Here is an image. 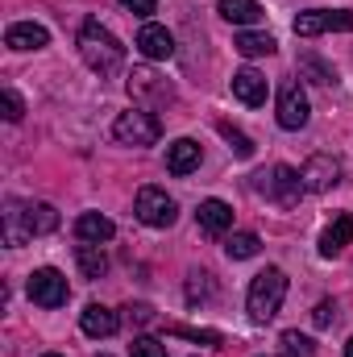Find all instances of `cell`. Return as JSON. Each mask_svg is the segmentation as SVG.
<instances>
[{
	"label": "cell",
	"instance_id": "1",
	"mask_svg": "<svg viewBox=\"0 0 353 357\" xmlns=\"http://www.w3.org/2000/svg\"><path fill=\"white\" fill-rule=\"evenodd\" d=\"M59 229V212L50 204H33V199H8L4 204V245H25L33 237H46Z\"/></svg>",
	"mask_w": 353,
	"mask_h": 357
},
{
	"label": "cell",
	"instance_id": "2",
	"mask_svg": "<svg viewBox=\"0 0 353 357\" xmlns=\"http://www.w3.org/2000/svg\"><path fill=\"white\" fill-rule=\"evenodd\" d=\"M80 54H84V63H88L100 79L117 75L121 63H125V46L100 21H84V29H80Z\"/></svg>",
	"mask_w": 353,
	"mask_h": 357
},
{
	"label": "cell",
	"instance_id": "3",
	"mask_svg": "<svg viewBox=\"0 0 353 357\" xmlns=\"http://www.w3.org/2000/svg\"><path fill=\"white\" fill-rule=\"evenodd\" d=\"M283 299H287V274H283L278 266H266L262 274H254V282H250L246 312H250L254 324H270V320L278 316Z\"/></svg>",
	"mask_w": 353,
	"mask_h": 357
},
{
	"label": "cell",
	"instance_id": "4",
	"mask_svg": "<svg viewBox=\"0 0 353 357\" xmlns=\"http://www.w3.org/2000/svg\"><path fill=\"white\" fill-rule=\"evenodd\" d=\"M254 191L266 195L270 204H278V208H295L299 195H303V178H299V171H291L287 162H278V167L254 175Z\"/></svg>",
	"mask_w": 353,
	"mask_h": 357
},
{
	"label": "cell",
	"instance_id": "5",
	"mask_svg": "<svg viewBox=\"0 0 353 357\" xmlns=\"http://www.w3.org/2000/svg\"><path fill=\"white\" fill-rule=\"evenodd\" d=\"M129 96H133V104H142L146 112H154V108H171V104H175V88H171V79H163V75L150 71V67H133V71H129Z\"/></svg>",
	"mask_w": 353,
	"mask_h": 357
},
{
	"label": "cell",
	"instance_id": "6",
	"mask_svg": "<svg viewBox=\"0 0 353 357\" xmlns=\"http://www.w3.org/2000/svg\"><path fill=\"white\" fill-rule=\"evenodd\" d=\"M112 137H117L121 146H154V142L163 137V125H158L154 112L129 108V112H121V116L112 121Z\"/></svg>",
	"mask_w": 353,
	"mask_h": 357
},
{
	"label": "cell",
	"instance_id": "7",
	"mask_svg": "<svg viewBox=\"0 0 353 357\" xmlns=\"http://www.w3.org/2000/svg\"><path fill=\"white\" fill-rule=\"evenodd\" d=\"M133 212H137V220L150 225V229H171L175 216H179V204L163 191V187H142L137 199H133Z\"/></svg>",
	"mask_w": 353,
	"mask_h": 357
},
{
	"label": "cell",
	"instance_id": "8",
	"mask_svg": "<svg viewBox=\"0 0 353 357\" xmlns=\"http://www.w3.org/2000/svg\"><path fill=\"white\" fill-rule=\"evenodd\" d=\"M295 33L299 38H316V33H353V8H308L295 17Z\"/></svg>",
	"mask_w": 353,
	"mask_h": 357
},
{
	"label": "cell",
	"instance_id": "9",
	"mask_svg": "<svg viewBox=\"0 0 353 357\" xmlns=\"http://www.w3.org/2000/svg\"><path fill=\"white\" fill-rule=\"evenodd\" d=\"M25 291H29V299H33L38 307H63V303H67V295H71L67 278H63L54 266L33 270V274L25 278Z\"/></svg>",
	"mask_w": 353,
	"mask_h": 357
},
{
	"label": "cell",
	"instance_id": "10",
	"mask_svg": "<svg viewBox=\"0 0 353 357\" xmlns=\"http://www.w3.org/2000/svg\"><path fill=\"white\" fill-rule=\"evenodd\" d=\"M299 178H303V191H333L341 183V162L333 154H312L303 167H299Z\"/></svg>",
	"mask_w": 353,
	"mask_h": 357
},
{
	"label": "cell",
	"instance_id": "11",
	"mask_svg": "<svg viewBox=\"0 0 353 357\" xmlns=\"http://www.w3.org/2000/svg\"><path fill=\"white\" fill-rule=\"evenodd\" d=\"M308 116H312V108H308L303 88H299L295 79H287V84L278 88V125H283V129H303Z\"/></svg>",
	"mask_w": 353,
	"mask_h": 357
},
{
	"label": "cell",
	"instance_id": "12",
	"mask_svg": "<svg viewBox=\"0 0 353 357\" xmlns=\"http://www.w3.org/2000/svg\"><path fill=\"white\" fill-rule=\"evenodd\" d=\"M4 46H13V50H42V46H50V33L38 21H13L4 29Z\"/></svg>",
	"mask_w": 353,
	"mask_h": 357
},
{
	"label": "cell",
	"instance_id": "13",
	"mask_svg": "<svg viewBox=\"0 0 353 357\" xmlns=\"http://www.w3.org/2000/svg\"><path fill=\"white\" fill-rule=\"evenodd\" d=\"M137 50H142L146 59H154V63H158V59H171V54H175V38H171L163 25L146 21V25H142V33H137Z\"/></svg>",
	"mask_w": 353,
	"mask_h": 357
},
{
	"label": "cell",
	"instance_id": "14",
	"mask_svg": "<svg viewBox=\"0 0 353 357\" xmlns=\"http://www.w3.org/2000/svg\"><path fill=\"white\" fill-rule=\"evenodd\" d=\"M195 216H200V229H204L208 237H225V233L233 229V208H229L225 199H204Z\"/></svg>",
	"mask_w": 353,
	"mask_h": 357
},
{
	"label": "cell",
	"instance_id": "15",
	"mask_svg": "<svg viewBox=\"0 0 353 357\" xmlns=\"http://www.w3.org/2000/svg\"><path fill=\"white\" fill-rule=\"evenodd\" d=\"M80 328H84L88 337H112V333L121 328V316H117L112 307H104V303H88L84 316H80Z\"/></svg>",
	"mask_w": 353,
	"mask_h": 357
},
{
	"label": "cell",
	"instance_id": "16",
	"mask_svg": "<svg viewBox=\"0 0 353 357\" xmlns=\"http://www.w3.org/2000/svg\"><path fill=\"white\" fill-rule=\"evenodd\" d=\"M345 245H353V216H337L324 233H320V258H337Z\"/></svg>",
	"mask_w": 353,
	"mask_h": 357
},
{
	"label": "cell",
	"instance_id": "17",
	"mask_svg": "<svg viewBox=\"0 0 353 357\" xmlns=\"http://www.w3.org/2000/svg\"><path fill=\"white\" fill-rule=\"evenodd\" d=\"M200 167V142H191V137H179L167 146V171L171 175H191Z\"/></svg>",
	"mask_w": 353,
	"mask_h": 357
},
{
	"label": "cell",
	"instance_id": "18",
	"mask_svg": "<svg viewBox=\"0 0 353 357\" xmlns=\"http://www.w3.org/2000/svg\"><path fill=\"white\" fill-rule=\"evenodd\" d=\"M112 233H117V225L108 216H100V212H84L75 220V237L84 245H104V241H112Z\"/></svg>",
	"mask_w": 353,
	"mask_h": 357
},
{
	"label": "cell",
	"instance_id": "19",
	"mask_svg": "<svg viewBox=\"0 0 353 357\" xmlns=\"http://www.w3.org/2000/svg\"><path fill=\"white\" fill-rule=\"evenodd\" d=\"M233 96H237L241 104L258 108V104H266V79L254 71V67H246V71H237V75H233Z\"/></svg>",
	"mask_w": 353,
	"mask_h": 357
},
{
	"label": "cell",
	"instance_id": "20",
	"mask_svg": "<svg viewBox=\"0 0 353 357\" xmlns=\"http://www.w3.org/2000/svg\"><path fill=\"white\" fill-rule=\"evenodd\" d=\"M299 79H308V84H316V88H333V84H337V71H333V63H324L320 54L303 50V54H299Z\"/></svg>",
	"mask_w": 353,
	"mask_h": 357
},
{
	"label": "cell",
	"instance_id": "21",
	"mask_svg": "<svg viewBox=\"0 0 353 357\" xmlns=\"http://www.w3.org/2000/svg\"><path fill=\"white\" fill-rule=\"evenodd\" d=\"M233 46H237V54H241V59H266V54H274V46H278V42H274L270 33H262V29H241Z\"/></svg>",
	"mask_w": 353,
	"mask_h": 357
},
{
	"label": "cell",
	"instance_id": "22",
	"mask_svg": "<svg viewBox=\"0 0 353 357\" xmlns=\"http://www.w3.org/2000/svg\"><path fill=\"white\" fill-rule=\"evenodd\" d=\"M216 13H220L229 25H254V21H262V4H258V0H220Z\"/></svg>",
	"mask_w": 353,
	"mask_h": 357
},
{
	"label": "cell",
	"instance_id": "23",
	"mask_svg": "<svg viewBox=\"0 0 353 357\" xmlns=\"http://www.w3.org/2000/svg\"><path fill=\"white\" fill-rule=\"evenodd\" d=\"M212 295H216V278L208 270H191L187 274V303L195 307V303H208Z\"/></svg>",
	"mask_w": 353,
	"mask_h": 357
},
{
	"label": "cell",
	"instance_id": "24",
	"mask_svg": "<svg viewBox=\"0 0 353 357\" xmlns=\"http://www.w3.org/2000/svg\"><path fill=\"white\" fill-rule=\"evenodd\" d=\"M75 262H80V274L84 278H104V270H108V258H104L100 245H80L75 250Z\"/></svg>",
	"mask_w": 353,
	"mask_h": 357
},
{
	"label": "cell",
	"instance_id": "25",
	"mask_svg": "<svg viewBox=\"0 0 353 357\" xmlns=\"http://www.w3.org/2000/svg\"><path fill=\"white\" fill-rule=\"evenodd\" d=\"M258 250H262V241H258V233H233V237L225 241V254H229L233 262H246V258H258Z\"/></svg>",
	"mask_w": 353,
	"mask_h": 357
},
{
	"label": "cell",
	"instance_id": "26",
	"mask_svg": "<svg viewBox=\"0 0 353 357\" xmlns=\"http://www.w3.org/2000/svg\"><path fill=\"white\" fill-rule=\"evenodd\" d=\"M216 129H220V137L233 146V154H237V158H250V154H254V142H250V137H246L237 125H229V121H216Z\"/></svg>",
	"mask_w": 353,
	"mask_h": 357
},
{
	"label": "cell",
	"instance_id": "27",
	"mask_svg": "<svg viewBox=\"0 0 353 357\" xmlns=\"http://www.w3.org/2000/svg\"><path fill=\"white\" fill-rule=\"evenodd\" d=\"M283 354L287 357H316V345H312V337H303V333H283Z\"/></svg>",
	"mask_w": 353,
	"mask_h": 357
},
{
	"label": "cell",
	"instance_id": "28",
	"mask_svg": "<svg viewBox=\"0 0 353 357\" xmlns=\"http://www.w3.org/2000/svg\"><path fill=\"white\" fill-rule=\"evenodd\" d=\"M167 333H171V337H183V341H200V345H220V333H212V328H187V324H171Z\"/></svg>",
	"mask_w": 353,
	"mask_h": 357
},
{
	"label": "cell",
	"instance_id": "29",
	"mask_svg": "<svg viewBox=\"0 0 353 357\" xmlns=\"http://www.w3.org/2000/svg\"><path fill=\"white\" fill-rule=\"evenodd\" d=\"M0 104H4V121H21V116H25V100H21L13 88L0 91Z\"/></svg>",
	"mask_w": 353,
	"mask_h": 357
},
{
	"label": "cell",
	"instance_id": "30",
	"mask_svg": "<svg viewBox=\"0 0 353 357\" xmlns=\"http://www.w3.org/2000/svg\"><path fill=\"white\" fill-rule=\"evenodd\" d=\"M129 354L133 357H167V345L154 341V337H137V341L129 345Z\"/></svg>",
	"mask_w": 353,
	"mask_h": 357
},
{
	"label": "cell",
	"instance_id": "31",
	"mask_svg": "<svg viewBox=\"0 0 353 357\" xmlns=\"http://www.w3.org/2000/svg\"><path fill=\"white\" fill-rule=\"evenodd\" d=\"M312 324H316V328H333V324H337V303H333V299H320L316 312H312Z\"/></svg>",
	"mask_w": 353,
	"mask_h": 357
},
{
	"label": "cell",
	"instance_id": "32",
	"mask_svg": "<svg viewBox=\"0 0 353 357\" xmlns=\"http://www.w3.org/2000/svg\"><path fill=\"white\" fill-rule=\"evenodd\" d=\"M121 8L133 13V17H150V13L158 8V0H121Z\"/></svg>",
	"mask_w": 353,
	"mask_h": 357
},
{
	"label": "cell",
	"instance_id": "33",
	"mask_svg": "<svg viewBox=\"0 0 353 357\" xmlns=\"http://www.w3.org/2000/svg\"><path fill=\"white\" fill-rule=\"evenodd\" d=\"M129 320H133V324H150V320H154V307H150V303H133V307H129Z\"/></svg>",
	"mask_w": 353,
	"mask_h": 357
},
{
	"label": "cell",
	"instance_id": "34",
	"mask_svg": "<svg viewBox=\"0 0 353 357\" xmlns=\"http://www.w3.org/2000/svg\"><path fill=\"white\" fill-rule=\"evenodd\" d=\"M345 357H353V337H350V345H345Z\"/></svg>",
	"mask_w": 353,
	"mask_h": 357
},
{
	"label": "cell",
	"instance_id": "35",
	"mask_svg": "<svg viewBox=\"0 0 353 357\" xmlns=\"http://www.w3.org/2000/svg\"><path fill=\"white\" fill-rule=\"evenodd\" d=\"M42 357H63V354H42Z\"/></svg>",
	"mask_w": 353,
	"mask_h": 357
},
{
	"label": "cell",
	"instance_id": "36",
	"mask_svg": "<svg viewBox=\"0 0 353 357\" xmlns=\"http://www.w3.org/2000/svg\"><path fill=\"white\" fill-rule=\"evenodd\" d=\"M100 357H108V354H100Z\"/></svg>",
	"mask_w": 353,
	"mask_h": 357
}]
</instances>
